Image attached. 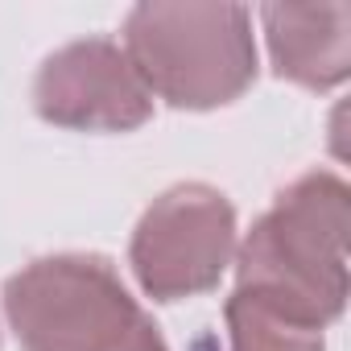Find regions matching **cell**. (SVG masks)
<instances>
[{
	"label": "cell",
	"mask_w": 351,
	"mask_h": 351,
	"mask_svg": "<svg viewBox=\"0 0 351 351\" xmlns=\"http://www.w3.org/2000/svg\"><path fill=\"white\" fill-rule=\"evenodd\" d=\"M256 306L326 330L347 306V182L310 169L252 223L236 256V289Z\"/></svg>",
	"instance_id": "6da1fadb"
},
{
	"label": "cell",
	"mask_w": 351,
	"mask_h": 351,
	"mask_svg": "<svg viewBox=\"0 0 351 351\" xmlns=\"http://www.w3.org/2000/svg\"><path fill=\"white\" fill-rule=\"evenodd\" d=\"M124 54L149 95L169 108H223L256 83L252 9L149 0L124 17Z\"/></svg>",
	"instance_id": "7a4b0ae2"
},
{
	"label": "cell",
	"mask_w": 351,
	"mask_h": 351,
	"mask_svg": "<svg viewBox=\"0 0 351 351\" xmlns=\"http://www.w3.org/2000/svg\"><path fill=\"white\" fill-rule=\"evenodd\" d=\"M5 318L21 351H169L108 256L58 252L5 281Z\"/></svg>",
	"instance_id": "3957f363"
},
{
	"label": "cell",
	"mask_w": 351,
	"mask_h": 351,
	"mask_svg": "<svg viewBox=\"0 0 351 351\" xmlns=\"http://www.w3.org/2000/svg\"><path fill=\"white\" fill-rule=\"evenodd\" d=\"M236 261V207L207 182H178L141 215L128 265L153 302H186L219 289Z\"/></svg>",
	"instance_id": "277c9868"
},
{
	"label": "cell",
	"mask_w": 351,
	"mask_h": 351,
	"mask_svg": "<svg viewBox=\"0 0 351 351\" xmlns=\"http://www.w3.org/2000/svg\"><path fill=\"white\" fill-rule=\"evenodd\" d=\"M34 112L71 132H132L153 120V95L112 38L54 50L34 79Z\"/></svg>",
	"instance_id": "5b68a950"
},
{
	"label": "cell",
	"mask_w": 351,
	"mask_h": 351,
	"mask_svg": "<svg viewBox=\"0 0 351 351\" xmlns=\"http://www.w3.org/2000/svg\"><path fill=\"white\" fill-rule=\"evenodd\" d=\"M265 42L277 79L335 91L351 71V5H265Z\"/></svg>",
	"instance_id": "8992f818"
}]
</instances>
